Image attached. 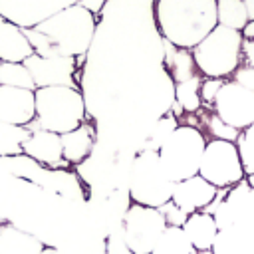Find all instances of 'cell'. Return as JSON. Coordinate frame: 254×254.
Listing matches in <instances>:
<instances>
[{"instance_id":"52a82bcc","label":"cell","mask_w":254,"mask_h":254,"mask_svg":"<svg viewBox=\"0 0 254 254\" xmlns=\"http://www.w3.org/2000/svg\"><path fill=\"white\" fill-rule=\"evenodd\" d=\"M204 212L214 216L218 230L240 226L254 234V189L244 179L228 187V190L218 189L214 200L204 208Z\"/></svg>"},{"instance_id":"f546056e","label":"cell","mask_w":254,"mask_h":254,"mask_svg":"<svg viewBox=\"0 0 254 254\" xmlns=\"http://www.w3.org/2000/svg\"><path fill=\"white\" fill-rule=\"evenodd\" d=\"M232 81H236L238 85L254 91V65H248V64L246 65H238L236 71H234V79Z\"/></svg>"},{"instance_id":"74e56055","label":"cell","mask_w":254,"mask_h":254,"mask_svg":"<svg viewBox=\"0 0 254 254\" xmlns=\"http://www.w3.org/2000/svg\"><path fill=\"white\" fill-rule=\"evenodd\" d=\"M194 254H212V252H210V250H196Z\"/></svg>"},{"instance_id":"1f68e13d","label":"cell","mask_w":254,"mask_h":254,"mask_svg":"<svg viewBox=\"0 0 254 254\" xmlns=\"http://www.w3.org/2000/svg\"><path fill=\"white\" fill-rule=\"evenodd\" d=\"M242 54L246 58V64L254 65V38H244L242 36Z\"/></svg>"},{"instance_id":"836d02e7","label":"cell","mask_w":254,"mask_h":254,"mask_svg":"<svg viewBox=\"0 0 254 254\" xmlns=\"http://www.w3.org/2000/svg\"><path fill=\"white\" fill-rule=\"evenodd\" d=\"M242 2H244V8H246L248 22H254V0H242Z\"/></svg>"},{"instance_id":"cb8c5ba5","label":"cell","mask_w":254,"mask_h":254,"mask_svg":"<svg viewBox=\"0 0 254 254\" xmlns=\"http://www.w3.org/2000/svg\"><path fill=\"white\" fill-rule=\"evenodd\" d=\"M28 129L0 121V157L22 155V143L28 137Z\"/></svg>"},{"instance_id":"4fadbf2b","label":"cell","mask_w":254,"mask_h":254,"mask_svg":"<svg viewBox=\"0 0 254 254\" xmlns=\"http://www.w3.org/2000/svg\"><path fill=\"white\" fill-rule=\"evenodd\" d=\"M216 192H218V189L214 185L204 181L200 175H194L190 179L175 183L171 202L177 208H181L185 214H192V212L204 210L214 200Z\"/></svg>"},{"instance_id":"2e32d148","label":"cell","mask_w":254,"mask_h":254,"mask_svg":"<svg viewBox=\"0 0 254 254\" xmlns=\"http://www.w3.org/2000/svg\"><path fill=\"white\" fill-rule=\"evenodd\" d=\"M32 54H34V48L28 42L24 30L12 22H6L0 16V62L22 64Z\"/></svg>"},{"instance_id":"603a6c76","label":"cell","mask_w":254,"mask_h":254,"mask_svg":"<svg viewBox=\"0 0 254 254\" xmlns=\"http://www.w3.org/2000/svg\"><path fill=\"white\" fill-rule=\"evenodd\" d=\"M163 46H165L167 64H169V67H171V71H173L177 83H179V81H185V79H189V77H192V75H194V73H192V69H194V60H192L190 52L173 46V44L167 42L165 38H163Z\"/></svg>"},{"instance_id":"d4e9b609","label":"cell","mask_w":254,"mask_h":254,"mask_svg":"<svg viewBox=\"0 0 254 254\" xmlns=\"http://www.w3.org/2000/svg\"><path fill=\"white\" fill-rule=\"evenodd\" d=\"M0 85H12V87H24V89H36L34 79L24 64H12V62H0Z\"/></svg>"},{"instance_id":"e575fe53","label":"cell","mask_w":254,"mask_h":254,"mask_svg":"<svg viewBox=\"0 0 254 254\" xmlns=\"http://www.w3.org/2000/svg\"><path fill=\"white\" fill-rule=\"evenodd\" d=\"M242 36L244 38H254V22H248L246 28L242 30Z\"/></svg>"},{"instance_id":"5b68a950","label":"cell","mask_w":254,"mask_h":254,"mask_svg":"<svg viewBox=\"0 0 254 254\" xmlns=\"http://www.w3.org/2000/svg\"><path fill=\"white\" fill-rule=\"evenodd\" d=\"M204 145L206 139L196 127H175L157 149V157L167 179L171 183H179L198 175Z\"/></svg>"},{"instance_id":"6da1fadb","label":"cell","mask_w":254,"mask_h":254,"mask_svg":"<svg viewBox=\"0 0 254 254\" xmlns=\"http://www.w3.org/2000/svg\"><path fill=\"white\" fill-rule=\"evenodd\" d=\"M95 14L79 4L67 6L24 34L34 48V54L44 58H77L83 56L95 36Z\"/></svg>"},{"instance_id":"d590c367","label":"cell","mask_w":254,"mask_h":254,"mask_svg":"<svg viewBox=\"0 0 254 254\" xmlns=\"http://www.w3.org/2000/svg\"><path fill=\"white\" fill-rule=\"evenodd\" d=\"M40 254H62V252H60V250H56V248H50V246H46V248H44Z\"/></svg>"},{"instance_id":"e0dca14e","label":"cell","mask_w":254,"mask_h":254,"mask_svg":"<svg viewBox=\"0 0 254 254\" xmlns=\"http://www.w3.org/2000/svg\"><path fill=\"white\" fill-rule=\"evenodd\" d=\"M181 228H183L185 236L189 238V242L192 244L194 250H210V246L214 242V236L218 232L214 216L204 212V210L189 214Z\"/></svg>"},{"instance_id":"8d00e7d4","label":"cell","mask_w":254,"mask_h":254,"mask_svg":"<svg viewBox=\"0 0 254 254\" xmlns=\"http://www.w3.org/2000/svg\"><path fill=\"white\" fill-rule=\"evenodd\" d=\"M246 181H248V185L254 189V175H248V177H246Z\"/></svg>"},{"instance_id":"7402d4cb","label":"cell","mask_w":254,"mask_h":254,"mask_svg":"<svg viewBox=\"0 0 254 254\" xmlns=\"http://www.w3.org/2000/svg\"><path fill=\"white\" fill-rule=\"evenodd\" d=\"M216 22L218 26L242 32L248 24L244 2L242 0H216Z\"/></svg>"},{"instance_id":"484cf974","label":"cell","mask_w":254,"mask_h":254,"mask_svg":"<svg viewBox=\"0 0 254 254\" xmlns=\"http://www.w3.org/2000/svg\"><path fill=\"white\" fill-rule=\"evenodd\" d=\"M175 95H177L179 105L185 111L198 109V105H200V81H198V77L192 75L185 81H179L177 89H175Z\"/></svg>"},{"instance_id":"ba28073f","label":"cell","mask_w":254,"mask_h":254,"mask_svg":"<svg viewBox=\"0 0 254 254\" xmlns=\"http://www.w3.org/2000/svg\"><path fill=\"white\" fill-rule=\"evenodd\" d=\"M198 175L216 189H228L240 183L244 179V169L240 163L236 143L226 139L206 141L198 165Z\"/></svg>"},{"instance_id":"f35d334b","label":"cell","mask_w":254,"mask_h":254,"mask_svg":"<svg viewBox=\"0 0 254 254\" xmlns=\"http://www.w3.org/2000/svg\"><path fill=\"white\" fill-rule=\"evenodd\" d=\"M4 224H6V220H4L2 216H0V230H2V226H4Z\"/></svg>"},{"instance_id":"f1b7e54d","label":"cell","mask_w":254,"mask_h":254,"mask_svg":"<svg viewBox=\"0 0 254 254\" xmlns=\"http://www.w3.org/2000/svg\"><path fill=\"white\" fill-rule=\"evenodd\" d=\"M222 83H224V79H220V77H208V79H204L202 83H200V101H214V97H216V93H218V89L222 87Z\"/></svg>"},{"instance_id":"ac0fdd59","label":"cell","mask_w":254,"mask_h":254,"mask_svg":"<svg viewBox=\"0 0 254 254\" xmlns=\"http://www.w3.org/2000/svg\"><path fill=\"white\" fill-rule=\"evenodd\" d=\"M46 244L32 232L6 222L0 230V254H40Z\"/></svg>"},{"instance_id":"277c9868","label":"cell","mask_w":254,"mask_h":254,"mask_svg":"<svg viewBox=\"0 0 254 254\" xmlns=\"http://www.w3.org/2000/svg\"><path fill=\"white\" fill-rule=\"evenodd\" d=\"M194 67L206 77H226L236 71L242 56V32L214 26L192 50Z\"/></svg>"},{"instance_id":"d6986e66","label":"cell","mask_w":254,"mask_h":254,"mask_svg":"<svg viewBox=\"0 0 254 254\" xmlns=\"http://www.w3.org/2000/svg\"><path fill=\"white\" fill-rule=\"evenodd\" d=\"M210 252L212 254H254V234L240 226L222 228L216 232Z\"/></svg>"},{"instance_id":"8992f818","label":"cell","mask_w":254,"mask_h":254,"mask_svg":"<svg viewBox=\"0 0 254 254\" xmlns=\"http://www.w3.org/2000/svg\"><path fill=\"white\" fill-rule=\"evenodd\" d=\"M173 187L175 183H171L161 169L157 149H145L133 159L129 179V196L133 204L159 208L171 200Z\"/></svg>"},{"instance_id":"4dcf8cb0","label":"cell","mask_w":254,"mask_h":254,"mask_svg":"<svg viewBox=\"0 0 254 254\" xmlns=\"http://www.w3.org/2000/svg\"><path fill=\"white\" fill-rule=\"evenodd\" d=\"M210 129H212V133L216 135L214 139H226V141H234V139L238 137V133H240V131L228 127L226 123H222L218 117H214V119L210 121Z\"/></svg>"},{"instance_id":"d6a6232c","label":"cell","mask_w":254,"mask_h":254,"mask_svg":"<svg viewBox=\"0 0 254 254\" xmlns=\"http://www.w3.org/2000/svg\"><path fill=\"white\" fill-rule=\"evenodd\" d=\"M107 0H79L77 4L79 6H83L85 10H89L91 14H97L101 8H103V4H105Z\"/></svg>"},{"instance_id":"83f0119b","label":"cell","mask_w":254,"mask_h":254,"mask_svg":"<svg viewBox=\"0 0 254 254\" xmlns=\"http://www.w3.org/2000/svg\"><path fill=\"white\" fill-rule=\"evenodd\" d=\"M159 210L163 212V216H165V220H167V226H183V222H185L187 216H189V214H185L181 208H177L171 200H169L167 204L159 206Z\"/></svg>"},{"instance_id":"8fae6325","label":"cell","mask_w":254,"mask_h":254,"mask_svg":"<svg viewBox=\"0 0 254 254\" xmlns=\"http://www.w3.org/2000/svg\"><path fill=\"white\" fill-rule=\"evenodd\" d=\"M79 0H0V16L18 28H34Z\"/></svg>"},{"instance_id":"7a4b0ae2","label":"cell","mask_w":254,"mask_h":254,"mask_svg":"<svg viewBox=\"0 0 254 254\" xmlns=\"http://www.w3.org/2000/svg\"><path fill=\"white\" fill-rule=\"evenodd\" d=\"M161 36L177 48L192 50L218 22L216 0H157Z\"/></svg>"},{"instance_id":"7c38bea8","label":"cell","mask_w":254,"mask_h":254,"mask_svg":"<svg viewBox=\"0 0 254 254\" xmlns=\"http://www.w3.org/2000/svg\"><path fill=\"white\" fill-rule=\"evenodd\" d=\"M32 79L36 89L38 87H75L73 73H75V58H44L38 54H32L28 60L22 62Z\"/></svg>"},{"instance_id":"3957f363","label":"cell","mask_w":254,"mask_h":254,"mask_svg":"<svg viewBox=\"0 0 254 254\" xmlns=\"http://www.w3.org/2000/svg\"><path fill=\"white\" fill-rule=\"evenodd\" d=\"M34 103L40 129L64 135L83 123L85 103L77 87H38L34 89Z\"/></svg>"},{"instance_id":"44dd1931","label":"cell","mask_w":254,"mask_h":254,"mask_svg":"<svg viewBox=\"0 0 254 254\" xmlns=\"http://www.w3.org/2000/svg\"><path fill=\"white\" fill-rule=\"evenodd\" d=\"M196 250L185 236L181 226H167L153 246L151 254H194Z\"/></svg>"},{"instance_id":"9c48e42d","label":"cell","mask_w":254,"mask_h":254,"mask_svg":"<svg viewBox=\"0 0 254 254\" xmlns=\"http://www.w3.org/2000/svg\"><path fill=\"white\" fill-rule=\"evenodd\" d=\"M167 228L159 208L131 204L123 216V240L131 254H151L153 246Z\"/></svg>"},{"instance_id":"30bf717a","label":"cell","mask_w":254,"mask_h":254,"mask_svg":"<svg viewBox=\"0 0 254 254\" xmlns=\"http://www.w3.org/2000/svg\"><path fill=\"white\" fill-rule=\"evenodd\" d=\"M212 103L216 117L236 131L254 123V91L238 85L236 81H224Z\"/></svg>"},{"instance_id":"4316f807","label":"cell","mask_w":254,"mask_h":254,"mask_svg":"<svg viewBox=\"0 0 254 254\" xmlns=\"http://www.w3.org/2000/svg\"><path fill=\"white\" fill-rule=\"evenodd\" d=\"M236 149L240 155V163L244 169V175H254V123L246 129H242L236 137Z\"/></svg>"},{"instance_id":"ffe728a7","label":"cell","mask_w":254,"mask_h":254,"mask_svg":"<svg viewBox=\"0 0 254 254\" xmlns=\"http://www.w3.org/2000/svg\"><path fill=\"white\" fill-rule=\"evenodd\" d=\"M62 139V153L65 163H81L93 147V135L87 125H79L73 131L60 135Z\"/></svg>"},{"instance_id":"5bb4252c","label":"cell","mask_w":254,"mask_h":254,"mask_svg":"<svg viewBox=\"0 0 254 254\" xmlns=\"http://www.w3.org/2000/svg\"><path fill=\"white\" fill-rule=\"evenodd\" d=\"M34 119H36L34 91L24 87L0 85V121L24 127Z\"/></svg>"},{"instance_id":"9a60e30c","label":"cell","mask_w":254,"mask_h":254,"mask_svg":"<svg viewBox=\"0 0 254 254\" xmlns=\"http://www.w3.org/2000/svg\"><path fill=\"white\" fill-rule=\"evenodd\" d=\"M22 155H26L28 159L40 165H50V167L67 165L64 161L60 135L46 129H36L28 133V137L22 143Z\"/></svg>"}]
</instances>
